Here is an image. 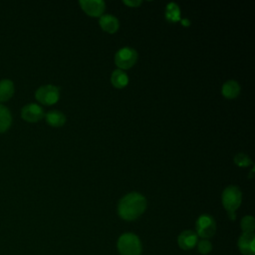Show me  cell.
<instances>
[{
  "mask_svg": "<svg viewBox=\"0 0 255 255\" xmlns=\"http://www.w3.org/2000/svg\"><path fill=\"white\" fill-rule=\"evenodd\" d=\"M146 207V200L143 195L137 192H130L125 195L119 202L118 213L125 220H133L140 216Z\"/></svg>",
  "mask_w": 255,
  "mask_h": 255,
  "instance_id": "1",
  "label": "cell"
},
{
  "mask_svg": "<svg viewBox=\"0 0 255 255\" xmlns=\"http://www.w3.org/2000/svg\"><path fill=\"white\" fill-rule=\"evenodd\" d=\"M222 204L227 210L229 218L235 219V210L240 206L242 194L237 186L230 185L227 186L222 192Z\"/></svg>",
  "mask_w": 255,
  "mask_h": 255,
  "instance_id": "2",
  "label": "cell"
},
{
  "mask_svg": "<svg viewBox=\"0 0 255 255\" xmlns=\"http://www.w3.org/2000/svg\"><path fill=\"white\" fill-rule=\"evenodd\" d=\"M118 250L121 255H140L141 244L133 233H125L118 240Z\"/></svg>",
  "mask_w": 255,
  "mask_h": 255,
  "instance_id": "3",
  "label": "cell"
},
{
  "mask_svg": "<svg viewBox=\"0 0 255 255\" xmlns=\"http://www.w3.org/2000/svg\"><path fill=\"white\" fill-rule=\"evenodd\" d=\"M137 59V53L130 47L120 49L115 55V63L119 69H128L134 65Z\"/></svg>",
  "mask_w": 255,
  "mask_h": 255,
  "instance_id": "4",
  "label": "cell"
},
{
  "mask_svg": "<svg viewBox=\"0 0 255 255\" xmlns=\"http://www.w3.org/2000/svg\"><path fill=\"white\" fill-rule=\"evenodd\" d=\"M196 234L202 238H209L214 235L216 231V223L209 214H202L196 220Z\"/></svg>",
  "mask_w": 255,
  "mask_h": 255,
  "instance_id": "5",
  "label": "cell"
},
{
  "mask_svg": "<svg viewBox=\"0 0 255 255\" xmlns=\"http://www.w3.org/2000/svg\"><path fill=\"white\" fill-rule=\"evenodd\" d=\"M35 97L41 104L53 105L60 98V90L54 85L41 86L35 93Z\"/></svg>",
  "mask_w": 255,
  "mask_h": 255,
  "instance_id": "6",
  "label": "cell"
},
{
  "mask_svg": "<svg viewBox=\"0 0 255 255\" xmlns=\"http://www.w3.org/2000/svg\"><path fill=\"white\" fill-rule=\"evenodd\" d=\"M82 9L91 17H101L105 11L106 4L102 0H81Z\"/></svg>",
  "mask_w": 255,
  "mask_h": 255,
  "instance_id": "7",
  "label": "cell"
},
{
  "mask_svg": "<svg viewBox=\"0 0 255 255\" xmlns=\"http://www.w3.org/2000/svg\"><path fill=\"white\" fill-rule=\"evenodd\" d=\"M21 116L25 121L34 123L40 121L44 117V111L39 105L31 103L22 108Z\"/></svg>",
  "mask_w": 255,
  "mask_h": 255,
  "instance_id": "8",
  "label": "cell"
},
{
  "mask_svg": "<svg viewBox=\"0 0 255 255\" xmlns=\"http://www.w3.org/2000/svg\"><path fill=\"white\" fill-rule=\"evenodd\" d=\"M238 248L243 255H255L254 233H243L238 239Z\"/></svg>",
  "mask_w": 255,
  "mask_h": 255,
  "instance_id": "9",
  "label": "cell"
},
{
  "mask_svg": "<svg viewBox=\"0 0 255 255\" xmlns=\"http://www.w3.org/2000/svg\"><path fill=\"white\" fill-rule=\"evenodd\" d=\"M178 245L183 250H189L193 248L197 243V234L191 230H185L181 232L177 239Z\"/></svg>",
  "mask_w": 255,
  "mask_h": 255,
  "instance_id": "10",
  "label": "cell"
},
{
  "mask_svg": "<svg viewBox=\"0 0 255 255\" xmlns=\"http://www.w3.org/2000/svg\"><path fill=\"white\" fill-rule=\"evenodd\" d=\"M99 23H100L101 28L104 31L111 33V34L117 32V30L119 29V26H120L119 20L114 15H111V14H103L100 17Z\"/></svg>",
  "mask_w": 255,
  "mask_h": 255,
  "instance_id": "11",
  "label": "cell"
},
{
  "mask_svg": "<svg viewBox=\"0 0 255 255\" xmlns=\"http://www.w3.org/2000/svg\"><path fill=\"white\" fill-rule=\"evenodd\" d=\"M221 93L227 99H234L240 93V85L234 80H229L223 84Z\"/></svg>",
  "mask_w": 255,
  "mask_h": 255,
  "instance_id": "12",
  "label": "cell"
},
{
  "mask_svg": "<svg viewBox=\"0 0 255 255\" xmlns=\"http://www.w3.org/2000/svg\"><path fill=\"white\" fill-rule=\"evenodd\" d=\"M111 83L115 88L122 89L126 87L128 83V76L126 72H124L121 69H117L112 73L111 76Z\"/></svg>",
  "mask_w": 255,
  "mask_h": 255,
  "instance_id": "13",
  "label": "cell"
},
{
  "mask_svg": "<svg viewBox=\"0 0 255 255\" xmlns=\"http://www.w3.org/2000/svg\"><path fill=\"white\" fill-rule=\"evenodd\" d=\"M14 93V84L8 79L0 81V101L5 102L9 100Z\"/></svg>",
  "mask_w": 255,
  "mask_h": 255,
  "instance_id": "14",
  "label": "cell"
},
{
  "mask_svg": "<svg viewBox=\"0 0 255 255\" xmlns=\"http://www.w3.org/2000/svg\"><path fill=\"white\" fill-rule=\"evenodd\" d=\"M46 122L52 127H61L66 122V117L60 111H50L45 116Z\"/></svg>",
  "mask_w": 255,
  "mask_h": 255,
  "instance_id": "15",
  "label": "cell"
},
{
  "mask_svg": "<svg viewBox=\"0 0 255 255\" xmlns=\"http://www.w3.org/2000/svg\"><path fill=\"white\" fill-rule=\"evenodd\" d=\"M11 123L12 117L9 110L5 106L0 105V132H3L6 129H8Z\"/></svg>",
  "mask_w": 255,
  "mask_h": 255,
  "instance_id": "16",
  "label": "cell"
},
{
  "mask_svg": "<svg viewBox=\"0 0 255 255\" xmlns=\"http://www.w3.org/2000/svg\"><path fill=\"white\" fill-rule=\"evenodd\" d=\"M165 18L169 22H177L180 20V9L177 4L171 2L166 5Z\"/></svg>",
  "mask_w": 255,
  "mask_h": 255,
  "instance_id": "17",
  "label": "cell"
},
{
  "mask_svg": "<svg viewBox=\"0 0 255 255\" xmlns=\"http://www.w3.org/2000/svg\"><path fill=\"white\" fill-rule=\"evenodd\" d=\"M241 228L243 230V233H253L255 228L254 218L250 215L243 217L241 220Z\"/></svg>",
  "mask_w": 255,
  "mask_h": 255,
  "instance_id": "18",
  "label": "cell"
},
{
  "mask_svg": "<svg viewBox=\"0 0 255 255\" xmlns=\"http://www.w3.org/2000/svg\"><path fill=\"white\" fill-rule=\"evenodd\" d=\"M234 162H235V164H237L240 167H246V166L252 164L250 157L243 152H239L234 156Z\"/></svg>",
  "mask_w": 255,
  "mask_h": 255,
  "instance_id": "19",
  "label": "cell"
},
{
  "mask_svg": "<svg viewBox=\"0 0 255 255\" xmlns=\"http://www.w3.org/2000/svg\"><path fill=\"white\" fill-rule=\"evenodd\" d=\"M197 249H198V251L201 254H207V253H209L211 251L212 245H211V243L207 239H204V240H201V241L198 242Z\"/></svg>",
  "mask_w": 255,
  "mask_h": 255,
  "instance_id": "20",
  "label": "cell"
},
{
  "mask_svg": "<svg viewBox=\"0 0 255 255\" xmlns=\"http://www.w3.org/2000/svg\"><path fill=\"white\" fill-rule=\"evenodd\" d=\"M124 3L128 6H130V7H137V6L140 5L141 2L139 0H128V1L125 0Z\"/></svg>",
  "mask_w": 255,
  "mask_h": 255,
  "instance_id": "21",
  "label": "cell"
},
{
  "mask_svg": "<svg viewBox=\"0 0 255 255\" xmlns=\"http://www.w3.org/2000/svg\"><path fill=\"white\" fill-rule=\"evenodd\" d=\"M181 22H182V25H185V26H187V25L189 24V21H188V20H185V19L182 20Z\"/></svg>",
  "mask_w": 255,
  "mask_h": 255,
  "instance_id": "22",
  "label": "cell"
}]
</instances>
